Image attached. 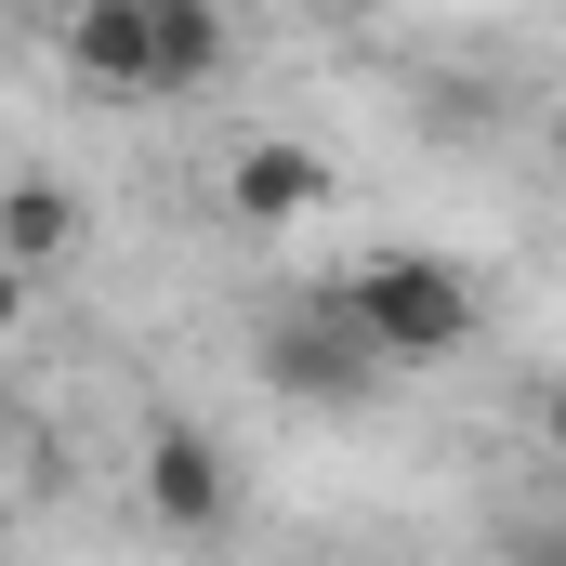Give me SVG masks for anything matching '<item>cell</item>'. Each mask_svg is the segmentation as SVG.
I'll return each instance as SVG.
<instances>
[{
    "label": "cell",
    "instance_id": "cell-5",
    "mask_svg": "<svg viewBox=\"0 0 566 566\" xmlns=\"http://www.w3.org/2000/svg\"><path fill=\"white\" fill-rule=\"evenodd\" d=\"M66 53H80V80H106V93H158V0H93V13H66Z\"/></svg>",
    "mask_w": 566,
    "mask_h": 566
},
{
    "label": "cell",
    "instance_id": "cell-8",
    "mask_svg": "<svg viewBox=\"0 0 566 566\" xmlns=\"http://www.w3.org/2000/svg\"><path fill=\"white\" fill-rule=\"evenodd\" d=\"M514 566H566V527H514Z\"/></svg>",
    "mask_w": 566,
    "mask_h": 566
},
{
    "label": "cell",
    "instance_id": "cell-9",
    "mask_svg": "<svg viewBox=\"0 0 566 566\" xmlns=\"http://www.w3.org/2000/svg\"><path fill=\"white\" fill-rule=\"evenodd\" d=\"M541 434H554V461H566V382H554V396H541Z\"/></svg>",
    "mask_w": 566,
    "mask_h": 566
},
{
    "label": "cell",
    "instance_id": "cell-7",
    "mask_svg": "<svg viewBox=\"0 0 566 566\" xmlns=\"http://www.w3.org/2000/svg\"><path fill=\"white\" fill-rule=\"evenodd\" d=\"M224 80V13L211 0H158V93H198Z\"/></svg>",
    "mask_w": 566,
    "mask_h": 566
},
{
    "label": "cell",
    "instance_id": "cell-11",
    "mask_svg": "<svg viewBox=\"0 0 566 566\" xmlns=\"http://www.w3.org/2000/svg\"><path fill=\"white\" fill-rule=\"evenodd\" d=\"M0 461H13V409H0Z\"/></svg>",
    "mask_w": 566,
    "mask_h": 566
},
{
    "label": "cell",
    "instance_id": "cell-12",
    "mask_svg": "<svg viewBox=\"0 0 566 566\" xmlns=\"http://www.w3.org/2000/svg\"><path fill=\"white\" fill-rule=\"evenodd\" d=\"M554 145H566V106H554Z\"/></svg>",
    "mask_w": 566,
    "mask_h": 566
},
{
    "label": "cell",
    "instance_id": "cell-2",
    "mask_svg": "<svg viewBox=\"0 0 566 566\" xmlns=\"http://www.w3.org/2000/svg\"><path fill=\"white\" fill-rule=\"evenodd\" d=\"M264 382H277L290 409H369L382 396V343L343 316V290H316V303H290L277 329H264Z\"/></svg>",
    "mask_w": 566,
    "mask_h": 566
},
{
    "label": "cell",
    "instance_id": "cell-4",
    "mask_svg": "<svg viewBox=\"0 0 566 566\" xmlns=\"http://www.w3.org/2000/svg\"><path fill=\"white\" fill-rule=\"evenodd\" d=\"M224 211H238V224H303V211H329V158H316V145H238Z\"/></svg>",
    "mask_w": 566,
    "mask_h": 566
},
{
    "label": "cell",
    "instance_id": "cell-3",
    "mask_svg": "<svg viewBox=\"0 0 566 566\" xmlns=\"http://www.w3.org/2000/svg\"><path fill=\"white\" fill-rule=\"evenodd\" d=\"M145 501H158V527L211 541V527L238 514V461H224L198 422H158V434H145Z\"/></svg>",
    "mask_w": 566,
    "mask_h": 566
},
{
    "label": "cell",
    "instance_id": "cell-1",
    "mask_svg": "<svg viewBox=\"0 0 566 566\" xmlns=\"http://www.w3.org/2000/svg\"><path fill=\"white\" fill-rule=\"evenodd\" d=\"M343 316L382 343V369H422V356H461L474 343V277L448 251H382L343 277Z\"/></svg>",
    "mask_w": 566,
    "mask_h": 566
},
{
    "label": "cell",
    "instance_id": "cell-10",
    "mask_svg": "<svg viewBox=\"0 0 566 566\" xmlns=\"http://www.w3.org/2000/svg\"><path fill=\"white\" fill-rule=\"evenodd\" d=\"M13 316H27V277H13V264H0V329H13Z\"/></svg>",
    "mask_w": 566,
    "mask_h": 566
},
{
    "label": "cell",
    "instance_id": "cell-6",
    "mask_svg": "<svg viewBox=\"0 0 566 566\" xmlns=\"http://www.w3.org/2000/svg\"><path fill=\"white\" fill-rule=\"evenodd\" d=\"M66 238H80V198H66L53 171H13V185H0V264L27 277V264H53Z\"/></svg>",
    "mask_w": 566,
    "mask_h": 566
}]
</instances>
